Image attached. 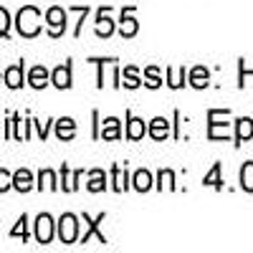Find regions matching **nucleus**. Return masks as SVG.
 I'll list each match as a JSON object with an SVG mask.
<instances>
[{
  "mask_svg": "<svg viewBox=\"0 0 253 253\" xmlns=\"http://www.w3.org/2000/svg\"><path fill=\"white\" fill-rule=\"evenodd\" d=\"M15 28L23 38H36L41 33V10L33 5H23L15 15Z\"/></svg>",
  "mask_w": 253,
  "mask_h": 253,
  "instance_id": "1",
  "label": "nucleus"
},
{
  "mask_svg": "<svg viewBox=\"0 0 253 253\" xmlns=\"http://www.w3.org/2000/svg\"><path fill=\"white\" fill-rule=\"evenodd\" d=\"M58 238H61V243H66V246L79 241V218L74 213H63L61 215V220H58Z\"/></svg>",
  "mask_w": 253,
  "mask_h": 253,
  "instance_id": "2",
  "label": "nucleus"
},
{
  "mask_svg": "<svg viewBox=\"0 0 253 253\" xmlns=\"http://www.w3.org/2000/svg\"><path fill=\"white\" fill-rule=\"evenodd\" d=\"M46 26H48V36L51 38H58L63 31H66V10L53 5L46 10Z\"/></svg>",
  "mask_w": 253,
  "mask_h": 253,
  "instance_id": "3",
  "label": "nucleus"
},
{
  "mask_svg": "<svg viewBox=\"0 0 253 253\" xmlns=\"http://www.w3.org/2000/svg\"><path fill=\"white\" fill-rule=\"evenodd\" d=\"M53 218L48 215V213H41L38 218H36V241L38 243H51V238H53Z\"/></svg>",
  "mask_w": 253,
  "mask_h": 253,
  "instance_id": "4",
  "label": "nucleus"
},
{
  "mask_svg": "<svg viewBox=\"0 0 253 253\" xmlns=\"http://www.w3.org/2000/svg\"><path fill=\"white\" fill-rule=\"evenodd\" d=\"M220 117H218V109H210L208 112V137L210 139H225L228 134H230V129H228V122L223 124V122H218Z\"/></svg>",
  "mask_w": 253,
  "mask_h": 253,
  "instance_id": "5",
  "label": "nucleus"
},
{
  "mask_svg": "<svg viewBox=\"0 0 253 253\" xmlns=\"http://www.w3.org/2000/svg\"><path fill=\"white\" fill-rule=\"evenodd\" d=\"M23 69H26V63H23V61H20V63H13V66L5 69L3 79H5V86H8V89H20V86L26 84V79H23Z\"/></svg>",
  "mask_w": 253,
  "mask_h": 253,
  "instance_id": "6",
  "label": "nucleus"
},
{
  "mask_svg": "<svg viewBox=\"0 0 253 253\" xmlns=\"http://www.w3.org/2000/svg\"><path fill=\"white\" fill-rule=\"evenodd\" d=\"M81 218H84V223H86V233L81 236V243H86L91 236H96V241H99V243H107V236H104L101 230H99V223L104 220V213H101V215H96V218H89L86 213H84Z\"/></svg>",
  "mask_w": 253,
  "mask_h": 253,
  "instance_id": "7",
  "label": "nucleus"
},
{
  "mask_svg": "<svg viewBox=\"0 0 253 253\" xmlns=\"http://www.w3.org/2000/svg\"><path fill=\"white\" fill-rule=\"evenodd\" d=\"M51 84L56 89H69L71 86V63H61V66H56L51 71Z\"/></svg>",
  "mask_w": 253,
  "mask_h": 253,
  "instance_id": "8",
  "label": "nucleus"
},
{
  "mask_svg": "<svg viewBox=\"0 0 253 253\" xmlns=\"http://www.w3.org/2000/svg\"><path fill=\"white\" fill-rule=\"evenodd\" d=\"M107 13H109V8H101L99 15H96V36L99 38H109L114 33V20Z\"/></svg>",
  "mask_w": 253,
  "mask_h": 253,
  "instance_id": "9",
  "label": "nucleus"
},
{
  "mask_svg": "<svg viewBox=\"0 0 253 253\" xmlns=\"http://www.w3.org/2000/svg\"><path fill=\"white\" fill-rule=\"evenodd\" d=\"M48 81H51V74L46 71V66H33L28 71V84L33 89H46Z\"/></svg>",
  "mask_w": 253,
  "mask_h": 253,
  "instance_id": "10",
  "label": "nucleus"
},
{
  "mask_svg": "<svg viewBox=\"0 0 253 253\" xmlns=\"http://www.w3.org/2000/svg\"><path fill=\"white\" fill-rule=\"evenodd\" d=\"M74 134H76V122L71 117H63V119L56 122V137L58 139L69 142V139H74Z\"/></svg>",
  "mask_w": 253,
  "mask_h": 253,
  "instance_id": "11",
  "label": "nucleus"
},
{
  "mask_svg": "<svg viewBox=\"0 0 253 253\" xmlns=\"http://www.w3.org/2000/svg\"><path fill=\"white\" fill-rule=\"evenodd\" d=\"M13 187L18 190V193H28V190L33 187V175H31V170L20 167L18 172H13Z\"/></svg>",
  "mask_w": 253,
  "mask_h": 253,
  "instance_id": "12",
  "label": "nucleus"
},
{
  "mask_svg": "<svg viewBox=\"0 0 253 253\" xmlns=\"http://www.w3.org/2000/svg\"><path fill=\"white\" fill-rule=\"evenodd\" d=\"M79 180H81V170L71 172V170H69V165H61V190H66V193H74Z\"/></svg>",
  "mask_w": 253,
  "mask_h": 253,
  "instance_id": "13",
  "label": "nucleus"
},
{
  "mask_svg": "<svg viewBox=\"0 0 253 253\" xmlns=\"http://www.w3.org/2000/svg\"><path fill=\"white\" fill-rule=\"evenodd\" d=\"M236 126H238V132H236V144H243V142H248V139L253 137V119L241 117V119L236 122Z\"/></svg>",
  "mask_w": 253,
  "mask_h": 253,
  "instance_id": "14",
  "label": "nucleus"
},
{
  "mask_svg": "<svg viewBox=\"0 0 253 253\" xmlns=\"http://www.w3.org/2000/svg\"><path fill=\"white\" fill-rule=\"evenodd\" d=\"M99 137H101V139H119V137H122V129H119V119H117V117L104 119V126H101Z\"/></svg>",
  "mask_w": 253,
  "mask_h": 253,
  "instance_id": "15",
  "label": "nucleus"
},
{
  "mask_svg": "<svg viewBox=\"0 0 253 253\" xmlns=\"http://www.w3.org/2000/svg\"><path fill=\"white\" fill-rule=\"evenodd\" d=\"M86 187H89V193H101V190H107V172L104 170H91Z\"/></svg>",
  "mask_w": 253,
  "mask_h": 253,
  "instance_id": "16",
  "label": "nucleus"
},
{
  "mask_svg": "<svg viewBox=\"0 0 253 253\" xmlns=\"http://www.w3.org/2000/svg\"><path fill=\"white\" fill-rule=\"evenodd\" d=\"M167 134H170V122H167L165 117L152 119V124H150V137H152V139H165Z\"/></svg>",
  "mask_w": 253,
  "mask_h": 253,
  "instance_id": "17",
  "label": "nucleus"
},
{
  "mask_svg": "<svg viewBox=\"0 0 253 253\" xmlns=\"http://www.w3.org/2000/svg\"><path fill=\"white\" fill-rule=\"evenodd\" d=\"M144 134H147V126H144V122L129 114V122H126V137H129V139H142Z\"/></svg>",
  "mask_w": 253,
  "mask_h": 253,
  "instance_id": "18",
  "label": "nucleus"
},
{
  "mask_svg": "<svg viewBox=\"0 0 253 253\" xmlns=\"http://www.w3.org/2000/svg\"><path fill=\"white\" fill-rule=\"evenodd\" d=\"M208 81H210V74H208L205 66H195L193 71H190V84H193L195 89H205Z\"/></svg>",
  "mask_w": 253,
  "mask_h": 253,
  "instance_id": "19",
  "label": "nucleus"
},
{
  "mask_svg": "<svg viewBox=\"0 0 253 253\" xmlns=\"http://www.w3.org/2000/svg\"><path fill=\"white\" fill-rule=\"evenodd\" d=\"M38 190H58L56 172L53 170H41L38 172Z\"/></svg>",
  "mask_w": 253,
  "mask_h": 253,
  "instance_id": "20",
  "label": "nucleus"
},
{
  "mask_svg": "<svg viewBox=\"0 0 253 253\" xmlns=\"http://www.w3.org/2000/svg\"><path fill=\"white\" fill-rule=\"evenodd\" d=\"M132 182H134V190H139V193H147V190L152 187V175L147 172V170H137L134 177H132Z\"/></svg>",
  "mask_w": 253,
  "mask_h": 253,
  "instance_id": "21",
  "label": "nucleus"
},
{
  "mask_svg": "<svg viewBox=\"0 0 253 253\" xmlns=\"http://www.w3.org/2000/svg\"><path fill=\"white\" fill-rule=\"evenodd\" d=\"M220 170H223V167H220V162H215L213 165V170H210L208 175H205V180H203V185L208 187H215V190H220L223 187V177H220Z\"/></svg>",
  "mask_w": 253,
  "mask_h": 253,
  "instance_id": "22",
  "label": "nucleus"
},
{
  "mask_svg": "<svg viewBox=\"0 0 253 253\" xmlns=\"http://www.w3.org/2000/svg\"><path fill=\"white\" fill-rule=\"evenodd\" d=\"M119 33H122L124 38L137 36V20H134L132 15H126V10L122 13V26H119Z\"/></svg>",
  "mask_w": 253,
  "mask_h": 253,
  "instance_id": "23",
  "label": "nucleus"
},
{
  "mask_svg": "<svg viewBox=\"0 0 253 253\" xmlns=\"http://www.w3.org/2000/svg\"><path fill=\"white\" fill-rule=\"evenodd\" d=\"M241 187L246 193H253V162H246L241 167Z\"/></svg>",
  "mask_w": 253,
  "mask_h": 253,
  "instance_id": "24",
  "label": "nucleus"
},
{
  "mask_svg": "<svg viewBox=\"0 0 253 253\" xmlns=\"http://www.w3.org/2000/svg\"><path fill=\"white\" fill-rule=\"evenodd\" d=\"M112 180H114V190L117 193H122V190H126V170L124 167H119V165H114L112 167Z\"/></svg>",
  "mask_w": 253,
  "mask_h": 253,
  "instance_id": "25",
  "label": "nucleus"
},
{
  "mask_svg": "<svg viewBox=\"0 0 253 253\" xmlns=\"http://www.w3.org/2000/svg\"><path fill=\"white\" fill-rule=\"evenodd\" d=\"M122 76H124V81H122V84H124L126 89H137L139 84H142V81H139V74H137V69H134V66H126V69L122 71Z\"/></svg>",
  "mask_w": 253,
  "mask_h": 253,
  "instance_id": "26",
  "label": "nucleus"
},
{
  "mask_svg": "<svg viewBox=\"0 0 253 253\" xmlns=\"http://www.w3.org/2000/svg\"><path fill=\"white\" fill-rule=\"evenodd\" d=\"M185 79H187V71H185V69H180V71L167 69V84H170L172 89H180V86H185Z\"/></svg>",
  "mask_w": 253,
  "mask_h": 253,
  "instance_id": "27",
  "label": "nucleus"
},
{
  "mask_svg": "<svg viewBox=\"0 0 253 253\" xmlns=\"http://www.w3.org/2000/svg\"><path fill=\"white\" fill-rule=\"evenodd\" d=\"M144 84H147V86H150V89H160V84H162V79H160V69L157 66H150V69H147L144 71Z\"/></svg>",
  "mask_w": 253,
  "mask_h": 253,
  "instance_id": "28",
  "label": "nucleus"
},
{
  "mask_svg": "<svg viewBox=\"0 0 253 253\" xmlns=\"http://www.w3.org/2000/svg\"><path fill=\"white\" fill-rule=\"evenodd\" d=\"M10 236H13V238L20 236L23 241H28V215H20V218H18V225L10 230Z\"/></svg>",
  "mask_w": 253,
  "mask_h": 253,
  "instance_id": "29",
  "label": "nucleus"
},
{
  "mask_svg": "<svg viewBox=\"0 0 253 253\" xmlns=\"http://www.w3.org/2000/svg\"><path fill=\"white\" fill-rule=\"evenodd\" d=\"M165 185L170 187V190H175V172L172 170H160V185L157 187L162 190Z\"/></svg>",
  "mask_w": 253,
  "mask_h": 253,
  "instance_id": "30",
  "label": "nucleus"
},
{
  "mask_svg": "<svg viewBox=\"0 0 253 253\" xmlns=\"http://www.w3.org/2000/svg\"><path fill=\"white\" fill-rule=\"evenodd\" d=\"M10 31V13L5 8H0V38H5Z\"/></svg>",
  "mask_w": 253,
  "mask_h": 253,
  "instance_id": "31",
  "label": "nucleus"
},
{
  "mask_svg": "<svg viewBox=\"0 0 253 253\" xmlns=\"http://www.w3.org/2000/svg\"><path fill=\"white\" fill-rule=\"evenodd\" d=\"M13 187V175L8 170H0V193H8Z\"/></svg>",
  "mask_w": 253,
  "mask_h": 253,
  "instance_id": "32",
  "label": "nucleus"
},
{
  "mask_svg": "<svg viewBox=\"0 0 253 253\" xmlns=\"http://www.w3.org/2000/svg\"><path fill=\"white\" fill-rule=\"evenodd\" d=\"M33 124H36V129H38V137H41V139H46V137H48V122H46V124L33 122Z\"/></svg>",
  "mask_w": 253,
  "mask_h": 253,
  "instance_id": "33",
  "label": "nucleus"
}]
</instances>
